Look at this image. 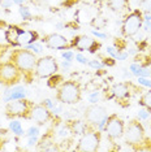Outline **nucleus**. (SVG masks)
Masks as SVG:
<instances>
[{
	"label": "nucleus",
	"instance_id": "18",
	"mask_svg": "<svg viewBox=\"0 0 151 152\" xmlns=\"http://www.w3.org/2000/svg\"><path fill=\"white\" fill-rule=\"evenodd\" d=\"M26 98V91L22 86H13V87H7V90L3 94V102L8 103L11 100H17Z\"/></svg>",
	"mask_w": 151,
	"mask_h": 152
},
{
	"label": "nucleus",
	"instance_id": "30",
	"mask_svg": "<svg viewBox=\"0 0 151 152\" xmlns=\"http://www.w3.org/2000/svg\"><path fill=\"white\" fill-rule=\"evenodd\" d=\"M113 43H115V48L119 51V52H121V51H124L126 48V40L122 39V38H115V39H113Z\"/></svg>",
	"mask_w": 151,
	"mask_h": 152
},
{
	"label": "nucleus",
	"instance_id": "7",
	"mask_svg": "<svg viewBox=\"0 0 151 152\" xmlns=\"http://www.w3.org/2000/svg\"><path fill=\"white\" fill-rule=\"evenodd\" d=\"M108 117V110L106 107H103L100 104H90L89 107L85 108L84 112V120L89 124V126L95 127L103 131V127L106 125V121Z\"/></svg>",
	"mask_w": 151,
	"mask_h": 152
},
{
	"label": "nucleus",
	"instance_id": "44",
	"mask_svg": "<svg viewBox=\"0 0 151 152\" xmlns=\"http://www.w3.org/2000/svg\"><path fill=\"white\" fill-rule=\"evenodd\" d=\"M91 34L97 38H100V39H106V38H107V34L100 33V31H98V30H91Z\"/></svg>",
	"mask_w": 151,
	"mask_h": 152
},
{
	"label": "nucleus",
	"instance_id": "6",
	"mask_svg": "<svg viewBox=\"0 0 151 152\" xmlns=\"http://www.w3.org/2000/svg\"><path fill=\"white\" fill-rule=\"evenodd\" d=\"M103 138V131L95 127H90L86 133L82 134L74 146V151L78 152H97L99 151Z\"/></svg>",
	"mask_w": 151,
	"mask_h": 152
},
{
	"label": "nucleus",
	"instance_id": "31",
	"mask_svg": "<svg viewBox=\"0 0 151 152\" xmlns=\"http://www.w3.org/2000/svg\"><path fill=\"white\" fill-rule=\"evenodd\" d=\"M12 46L8 43H0V61H3V58L5 57V55L12 50Z\"/></svg>",
	"mask_w": 151,
	"mask_h": 152
},
{
	"label": "nucleus",
	"instance_id": "12",
	"mask_svg": "<svg viewBox=\"0 0 151 152\" xmlns=\"http://www.w3.org/2000/svg\"><path fill=\"white\" fill-rule=\"evenodd\" d=\"M124 131H125V121L117 113L108 115L106 125L103 127V133H106V135L109 139L117 142L119 139H121L124 137Z\"/></svg>",
	"mask_w": 151,
	"mask_h": 152
},
{
	"label": "nucleus",
	"instance_id": "3",
	"mask_svg": "<svg viewBox=\"0 0 151 152\" xmlns=\"http://www.w3.org/2000/svg\"><path fill=\"white\" fill-rule=\"evenodd\" d=\"M55 99L61 104L74 105L82 100V85L77 79H64L55 88Z\"/></svg>",
	"mask_w": 151,
	"mask_h": 152
},
{
	"label": "nucleus",
	"instance_id": "42",
	"mask_svg": "<svg viewBox=\"0 0 151 152\" xmlns=\"http://www.w3.org/2000/svg\"><path fill=\"white\" fill-rule=\"evenodd\" d=\"M40 104L42 105H44L46 108H50V109H52L54 107H55V104H54V102L51 99H44V100H42L40 102Z\"/></svg>",
	"mask_w": 151,
	"mask_h": 152
},
{
	"label": "nucleus",
	"instance_id": "37",
	"mask_svg": "<svg viewBox=\"0 0 151 152\" xmlns=\"http://www.w3.org/2000/svg\"><path fill=\"white\" fill-rule=\"evenodd\" d=\"M74 56L76 55L73 53V51H70V50H67V51H64V52L61 53V57H63L64 60H68V61H73Z\"/></svg>",
	"mask_w": 151,
	"mask_h": 152
},
{
	"label": "nucleus",
	"instance_id": "35",
	"mask_svg": "<svg viewBox=\"0 0 151 152\" xmlns=\"http://www.w3.org/2000/svg\"><path fill=\"white\" fill-rule=\"evenodd\" d=\"M137 83H139L141 86H143V87L151 88V81L149 79V77H138V79H137Z\"/></svg>",
	"mask_w": 151,
	"mask_h": 152
},
{
	"label": "nucleus",
	"instance_id": "2",
	"mask_svg": "<svg viewBox=\"0 0 151 152\" xmlns=\"http://www.w3.org/2000/svg\"><path fill=\"white\" fill-rule=\"evenodd\" d=\"M125 144L133 151H151V138L147 137L145 126L139 118H132L125 124Z\"/></svg>",
	"mask_w": 151,
	"mask_h": 152
},
{
	"label": "nucleus",
	"instance_id": "10",
	"mask_svg": "<svg viewBox=\"0 0 151 152\" xmlns=\"http://www.w3.org/2000/svg\"><path fill=\"white\" fill-rule=\"evenodd\" d=\"M32 120L37 124L38 126H44L47 124H56V125H61L64 122L63 118L60 117V115L52 112V109L46 108L44 105L35 104L33 108V116Z\"/></svg>",
	"mask_w": 151,
	"mask_h": 152
},
{
	"label": "nucleus",
	"instance_id": "23",
	"mask_svg": "<svg viewBox=\"0 0 151 152\" xmlns=\"http://www.w3.org/2000/svg\"><path fill=\"white\" fill-rule=\"evenodd\" d=\"M138 104L142 108H146L147 110L151 112V88L150 90H145L138 98Z\"/></svg>",
	"mask_w": 151,
	"mask_h": 152
},
{
	"label": "nucleus",
	"instance_id": "51",
	"mask_svg": "<svg viewBox=\"0 0 151 152\" xmlns=\"http://www.w3.org/2000/svg\"><path fill=\"white\" fill-rule=\"evenodd\" d=\"M5 142H7L5 138H3L1 135H0V150H1L3 146H4V144H5Z\"/></svg>",
	"mask_w": 151,
	"mask_h": 152
},
{
	"label": "nucleus",
	"instance_id": "41",
	"mask_svg": "<svg viewBox=\"0 0 151 152\" xmlns=\"http://www.w3.org/2000/svg\"><path fill=\"white\" fill-rule=\"evenodd\" d=\"M107 53L116 60V57H117V55H119V51L116 50L115 47H107Z\"/></svg>",
	"mask_w": 151,
	"mask_h": 152
},
{
	"label": "nucleus",
	"instance_id": "1",
	"mask_svg": "<svg viewBox=\"0 0 151 152\" xmlns=\"http://www.w3.org/2000/svg\"><path fill=\"white\" fill-rule=\"evenodd\" d=\"M8 60L17 66L22 74V81L26 85H32L35 79V64H37V53L27 50L25 47H15L9 51Z\"/></svg>",
	"mask_w": 151,
	"mask_h": 152
},
{
	"label": "nucleus",
	"instance_id": "20",
	"mask_svg": "<svg viewBox=\"0 0 151 152\" xmlns=\"http://www.w3.org/2000/svg\"><path fill=\"white\" fill-rule=\"evenodd\" d=\"M106 3H107L109 11L115 13H120L129 9V0H106Z\"/></svg>",
	"mask_w": 151,
	"mask_h": 152
},
{
	"label": "nucleus",
	"instance_id": "16",
	"mask_svg": "<svg viewBox=\"0 0 151 152\" xmlns=\"http://www.w3.org/2000/svg\"><path fill=\"white\" fill-rule=\"evenodd\" d=\"M64 124L67 125V127L69 129L70 134L73 137H77V135L81 137L82 134H85L91 127L89 126V124L85 120H80V118H68L64 121Z\"/></svg>",
	"mask_w": 151,
	"mask_h": 152
},
{
	"label": "nucleus",
	"instance_id": "21",
	"mask_svg": "<svg viewBox=\"0 0 151 152\" xmlns=\"http://www.w3.org/2000/svg\"><path fill=\"white\" fill-rule=\"evenodd\" d=\"M130 72L133 73V75L136 77H151V70L149 68H142L139 64L137 63H132L130 64Z\"/></svg>",
	"mask_w": 151,
	"mask_h": 152
},
{
	"label": "nucleus",
	"instance_id": "22",
	"mask_svg": "<svg viewBox=\"0 0 151 152\" xmlns=\"http://www.w3.org/2000/svg\"><path fill=\"white\" fill-rule=\"evenodd\" d=\"M133 63L139 64L142 68H149L151 65V53H136V56L133 57Z\"/></svg>",
	"mask_w": 151,
	"mask_h": 152
},
{
	"label": "nucleus",
	"instance_id": "13",
	"mask_svg": "<svg viewBox=\"0 0 151 152\" xmlns=\"http://www.w3.org/2000/svg\"><path fill=\"white\" fill-rule=\"evenodd\" d=\"M39 40L43 46H46L47 48H51V50H60V51L70 50L69 39L65 35H61L59 33L44 34Z\"/></svg>",
	"mask_w": 151,
	"mask_h": 152
},
{
	"label": "nucleus",
	"instance_id": "48",
	"mask_svg": "<svg viewBox=\"0 0 151 152\" xmlns=\"http://www.w3.org/2000/svg\"><path fill=\"white\" fill-rule=\"evenodd\" d=\"M55 27H56L57 30H63V29H65V23L59 22V23H56V25H55Z\"/></svg>",
	"mask_w": 151,
	"mask_h": 152
},
{
	"label": "nucleus",
	"instance_id": "47",
	"mask_svg": "<svg viewBox=\"0 0 151 152\" xmlns=\"http://www.w3.org/2000/svg\"><path fill=\"white\" fill-rule=\"evenodd\" d=\"M60 66L64 69V70H68L70 66H72V61H68V60H63L60 63Z\"/></svg>",
	"mask_w": 151,
	"mask_h": 152
},
{
	"label": "nucleus",
	"instance_id": "40",
	"mask_svg": "<svg viewBox=\"0 0 151 152\" xmlns=\"http://www.w3.org/2000/svg\"><path fill=\"white\" fill-rule=\"evenodd\" d=\"M38 140H39V135H35V137H29V140H27V146L29 147H35Z\"/></svg>",
	"mask_w": 151,
	"mask_h": 152
},
{
	"label": "nucleus",
	"instance_id": "11",
	"mask_svg": "<svg viewBox=\"0 0 151 152\" xmlns=\"http://www.w3.org/2000/svg\"><path fill=\"white\" fill-rule=\"evenodd\" d=\"M59 70H60V64L57 63L56 57L50 56V55L38 57L35 64V78L38 79L48 78L55 73H57Z\"/></svg>",
	"mask_w": 151,
	"mask_h": 152
},
{
	"label": "nucleus",
	"instance_id": "45",
	"mask_svg": "<svg viewBox=\"0 0 151 152\" xmlns=\"http://www.w3.org/2000/svg\"><path fill=\"white\" fill-rule=\"evenodd\" d=\"M128 56H129V53H128V52H124V51H121V52H119L117 57H116V60L124 61V60H126V58H128Z\"/></svg>",
	"mask_w": 151,
	"mask_h": 152
},
{
	"label": "nucleus",
	"instance_id": "38",
	"mask_svg": "<svg viewBox=\"0 0 151 152\" xmlns=\"http://www.w3.org/2000/svg\"><path fill=\"white\" fill-rule=\"evenodd\" d=\"M99 98H100V92L95 91V92H92V94H90V96H89V102H90L91 104H94V103L99 102Z\"/></svg>",
	"mask_w": 151,
	"mask_h": 152
},
{
	"label": "nucleus",
	"instance_id": "39",
	"mask_svg": "<svg viewBox=\"0 0 151 152\" xmlns=\"http://www.w3.org/2000/svg\"><path fill=\"white\" fill-rule=\"evenodd\" d=\"M74 58H76V61H78L80 64H84V65H87L89 63V58H86L82 53H76Z\"/></svg>",
	"mask_w": 151,
	"mask_h": 152
},
{
	"label": "nucleus",
	"instance_id": "27",
	"mask_svg": "<svg viewBox=\"0 0 151 152\" xmlns=\"http://www.w3.org/2000/svg\"><path fill=\"white\" fill-rule=\"evenodd\" d=\"M107 18H103V17H95V18L91 20V26L97 27V29H103L106 25H107Z\"/></svg>",
	"mask_w": 151,
	"mask_h": 152
},
{
	"label": "nucleus",
	"instance_id": "4",
	"mask_svg": "<svg viewBox=\"0 0 151 152\" xmlns=\"http://www.w3.org/2000/svg\"><path fill=\"white\" fill-rule=\"evenodd\" d=\"M112 94L115 103L122 108H128L130 105V100L134 96L141 95L145 88L139 83H134L133 81H122L112 86Z\"/></svg>",
	"mask_w": 151,
	"mask_h": 152
},
{
	"label": "nucleus",
	"instance_id": "15",
	"mask_svg": "<svg viewBox=\"0 0 151 152\" xmlns=\"http://www.w3.org/2000/svg\"><path fill=\"white\" fill-rule=\"evenodd\" d=\"M95 42H97V40H95L94 38L84 34V35H76V37L72 38V39L69 40V46H70V50L76 48L78 52H84V51L90 50L91 46Z\"/></svg>",
	"mask_w": 151,
	"mask_h": 152
},
{
	"label": "nucleus",
	"instance_id": "43",
	"mask_svg": "<svg viewBox=\"0 0 151 152\" xmlns=\"http://www.w3.org/2000/svg\"><path fill=\"white\" fill-rule=\"evenodd\" d=\"M143 30H145L146 33H151V21H149V20H145L143 18Z\"/></svg>",
	"mask_w": 151,
	"mask_h": 152
},
{
	"label": "nucleus",
	"instance_id": "17",
	"mask_svg": "<svg viewBox=\"0 0 151 152\" xmlns=\"http://www.w3.org/2000/svg\"><path fill=\"white\" fill-rule=\"evenodd\" d=\"M25 31L21 26L18 25H7V29L4 31V39L7 40V43L11 44V46L15 47H21L20 46V35Z\"/></svg>",
	"mask_w": 151,
	"mask_h": 152
},
{
	"label": "nucleus",
	"instance_id": "8",
	"mask_svg": "<svg viewBox=\"0 0 151 152\" xmlns=\"http://www.w3.org/2000/svg\"><path fill=\"white\" fill-rule=\"evenodd\" d=\"M143 25V12L141 9H134L125 16L121 23V35L124 38L136 37L142 29Z\"/></svg>",
	"mask_w": 151,
	"mask_h": 152
},
{
	"label": "nucleus",
	"instance_id": "53",
	"mask_svg": "<svg viewBox=\"0 0 151 152\" xmlns=\"http://www.w3.org/2000/svg\"><path fill=\"white\" fill-rule=\"evenodd\" d=\"M151 117V116H150ZM150 130H151V120H150Z\"/></svg>",
	"mask_w": 151,
	"mask_h": 152
},
{
	"label": "nucleus",
	"instance_id": "25",
	"mask_svg": "<svg viewBox=\"0 0 151 152\" xmlns=\"http://www.w3.org/2000/svg\"><path fill=\"white\" fill-rule=\"evenodd\" d=\"M48 81H47V86H48L50 88H52V90H55L59 86L61 82L64 81V77L61 74H57V73H55L54 75H51V77H48L47 78Z\"/></svg>",
	"mask_w": 151,
	"mask_h": 152
},
{
	"label": "nucleus",
	"instance_id": "14",
	"mask_svg": "<svg viewBox=\"0 0 151 152\" xmlns=\"http://www.w3.org/2000/svg\"><path fill=\"white\" fill-rule=\"evenodd\" d=\"M57 127H59V125H56V124H51V126L47 129L46 133L39 137V140H38V143L35 146V150L46 151L47 147L54 146V144L56 143V137H57L56 130H57Z\"/></svg>",
	"mask_w": 151,
	"mask_h": 152
},
{
	"label": "nucleus",
	"instance_id": "32",
	"mask_svg": "<svg viewBox=\"0 0 151 152\" xmlns=\"http://www.w3.org/2000/svg\"><path fill=\"white\" fill-rule=\"evenodd\" d=\"M98 57L102 60V64L104 66H113L116 64V60L113 57H107V56H103V55H98Z\"/></svg>",
	"mask_w": 151,
	"mask_h": 152
},
{
	"label": "nucleus",
	"instance_id": "29",
	"mask_svg": "<svg viewBox=\"0 0 151 152\" xmlns=\"http://www.w3.org/2000/svg\"><path fill=\"white\" fill-rule=\"evenodd\" d=\"M25 48H27V50H30V51H33L34 53H42V51H43V44L42 43H32V44H27V46H23Z\"/></svg>",
	"mask_w": 151,
	"mask_h": 152
},
{
	"label": "nucleus",
	"instance_id": "46",
	"mask_svg": "<svg viewBox=\"0 0 151 152\" xmlns=\"http://www.w3.org/2000/svg\"><path fill=\"white\" fill-rule=\"evenodd\" d=\"M13 5V0H3L1 1V8L7 9V8H11Z\"/></svg>",
	"mask_w": 151,
	"mask_h": 152
},
{
	"label": "nucleus",
	"instance_id": "24",
	"mask_svg": "<svg viewBox=\"0 0 151 152\" xmlns=\"http://www.w3.org/2000/svg\"><path fill=\"white\" fill-rule=\"evenodd\" d=\"M9 130L17 137L25 135V131H23V129H22L21 122H18L17 120H11V122H9Z\"/></svg>",
	"mask_w": 151,
	"mask_h": 152
},
{
	"label": "nucleus",
	"instance_id": "33",
	"mask_svg": "<svg viewBox=\"0 0 151 152\" xmlns=\"http://www.w3.org/2000/svg\"><path fill=\"white\" fill-rule=\"evenodd\" d=\"M39 126H30L27 131H25V135L29 138V137H35V135H39Z\"/></svg>",
	"mask_w": 151,
	"mask_h": 152
},
{
	"label": "nucleus",
	"instance_id": "54",
	"mask_svg": "<svg viewBox=\"0 0 151 152\" xmlns=\"http://www.w3.org/2000/svg\"><path fill=\"white\" fill-rule=\"evenodd\" d=\"M1 1H3V0H0V8H1Z\"/></svg>",
	"mask_w": 151,
	"mask_h": 152
},
{
	"label": "nucleus",
	"instance_id": "9",
	"mask_svg": "<svg viewBox=\"0 0 151 152\" xmlns=\"http://www.w3.org/2000/svg\"><path fill=\"white\" fill-rule=\"evenodd\" d=\"M22 81L21 72L9 60L0 61V85L4 87H13Z\"/></svg>",
	"mask_w": 151,
	"mask_h": 152
},
{
	"label": "nucleus",
	"instance_id": "19",
	"mask_svg": "<svg viewBox=\"0 0 151 152\" xmlns=\"http://www.w3.org/2000/svg\"><path fill=\"white\" fill-rule=\"evenodd\" d=\"M40 38H39V34L35 30H25L21 35H20V46H27V44H32V43H35L38 42Z\"/></svg>",
	"mask_w": 151,
	"mask_h": 152
},
{
	"label": "nucleus",
	"instance_id": "5",
	"mask_svg": "<svg viewBox=\"0 0 151 152\" xmlns=\"http://www.w3.org/2000/svg\"><path fill=\"white\" fill-rule=\"evenodd\" d=\"M34 105H35V103L26 98L11 100V102H8L5 104L4 115L8 120H15V118L32 120Z\"/></svg>",
	"mask_w": 151,
	"mask_h": 152
},
{
	"label": "nucleus",
	"instance_id": "36",
	"mask_svg": "<svg viewBox=\"0 0 151 152\" xmlns=\"http://www.w3.org/2000/svg\"><path fill=\"white\" fill-rule=\"evenodd\" d=\"M150 116H151V112H150V110H147L146 108H142L138 112V118L141 121H142V120H149Z\"/></svg>",
	"mask_w": 151,
	"mask_h": 152
},
{
	"label": "nucleus",
	"instance_id": "28",
	"mask_svg": "<svg viewBox=\"0 0 151 152\" xmlns=\"http://www.w3.org/2000/svg\"><path fill=\"white\" fill-rule=\"evenodd\" d=\"M139 9L146 15H151V0H141Z\"/></svg>",
	"mask_w": 151,
	"mask_h": 152
},
{
	"label": "nucleus",
	"instance_id": "34",
	"mask_svg": "<svg viewBox=\"0 0 151 152\" xmlns=\"http://www.w3.org/2000/svg\"><path fill=\"white\" fill-rule=\"evenodd\" d=\"M87 65L90 68H92V69H103L104 68V65L102 64V61H99V60H97V58H95V60H89V63H87Z\"/></svg>",
	"mask_w": 151,
	"mask_h": 152
},
{
	"label": "nucleus",
	"instance_id": "52",
	"mask_svg": "<svg viewBox=\"0 0 151 152\" xmlns=\"http://www.w3.org/2000/svg\"><path fill=\"white\" fill-rule=\"evenodd\" d=\"M147 50H149V53H151V43L147 44Z\"/></svg>",
	"mask_w": 151,
	"mask_h": 152
},
{
	"label": "nucleus",
	"instance_id": "49",
	"mask_svg": "<svg viewBox=\"0 0 151 152\" xmlns=\"http://www.w3.org/2000/svg\"><path fill=\"white\" fill-rule=\"evenodd\" d=\"M26 1L29 0H13V4H17V5H21V4H25Z\"/></svg>",
	"mask_w": 151,
	"mask_h": 152
},
{
	"label": "nucleus",
	"instance_id": "50",
	"mask_svg": "<svg viewBox=\"0 0 151 152\" xmlns=\"http://www.w3.org/2000/svg\"><path fill=\"white\" fill-rule=\"evenodd\" d=\"M132 75H133L132 72H130V73H129V72L126 70V69H124V78H130V77H132Z\"/></svg>",
	"mask_w": 151,
	"mask_h": 152
},
{
	"label": "nucleus",
	"instance_id": "26",
	"mask_svg": "<svg viewBox=\"0 0 151 152\" xmlns=\"http://www.w3.org/2000/svg\"><path fill=\"white\" fill-rule=\"evenodd\" d=\"M18 13H20V16L22 17L23 21H30V20H33V13L27 5H23V4L18 5Z\"/></svg>",
	"mask_w": 151,
	"mask_h": 152
}]
</instances>
